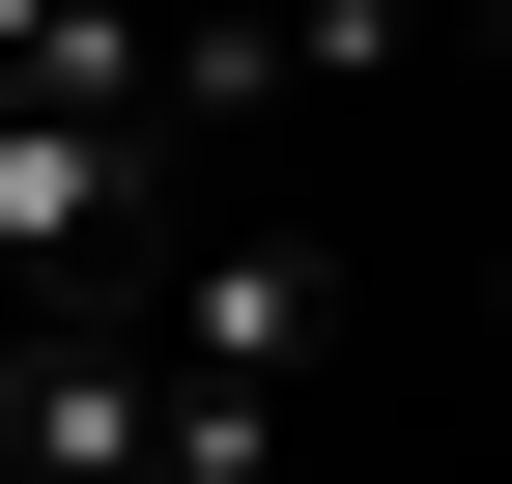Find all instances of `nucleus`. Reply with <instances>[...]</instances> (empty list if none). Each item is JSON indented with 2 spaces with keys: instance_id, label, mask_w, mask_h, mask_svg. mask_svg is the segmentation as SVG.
Wrapping results in <instances>:
<instances>
[{
  "instance_id": "1",
  "label": "nucleus",
  "mask_w": 512,
  "mask_h": 484,
  "mask_svg": "<svg viewBox=\"0 0 512 484\" xmlns=\"http://www.w3.org/2000/svg\"><path fill=\"white\" fill-rule=\"evenodd\" d=\"M313 314H342V285H313L285 228H171V285H143V371H171V399H228V428H285V399H313Z\"/></svg>"
},
{
  "instance_id": "2",
  "label": "nucleus",
  "mask_w": 512,
  "mask_h": 484,
  "mask_svg": "<svg viewBox=\"0 0 512 484\" xmlns=\"http://www.w3.org/2000/svg\"><path fill=\"white\" fill-rule=\"evenodd\" d=\"M427 0H171V114H256V86H370Z\"/></svg>"
},
{
  "instance_id": "3",
  "label": "nucleus",
  "mask_w": 512,
  "mask_h": 484,
  "mask_svg": "<svg viewBox=\"0 0 512 484\" xmlns=\"http://www.w3.org/2000/svg\"><path fill=\"white\" fill-rule=\"evenodd\" d=\"M484 29H512V0H484Z\"/></svg>"
}]
</instances>
